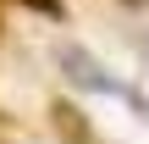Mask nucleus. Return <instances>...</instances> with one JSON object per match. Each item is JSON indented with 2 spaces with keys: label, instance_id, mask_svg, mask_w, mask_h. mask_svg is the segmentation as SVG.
<instances>
[{
  "label": "nucleus",
  "instance_id": "f257e3e1",
  "mask_svg": "<svg viewBox=\"0 0 149 144\" xmlns=\"http://www.w3.org/2000/svg\"><path fill=\"white\" fill-rule=\"evenodd\" d=\"M55 61H61V72H66V83H72V89H88V94H111V100H127L133 111H144V117H149V100L138 94V89H133V83L111 78V72H105V61H100V55H88L83 44H61V55H55Z\"/></svg>",
  "mask_w": 149,
  "mask_h": 144
},
{
  "label": "nucleus",
  "instance_id": "f03ea898",
  "mask_svg": "<svg viewBox=\"0 0 149 144\" xmlns=\"http://www.w3.org/2000/svg\"><path fill=\"white\" fill-rule=\"evenodd\" d=\"M72 144H100V139H94V128H88V133H83V139H72Z\"/></svg>",
  "mask_w": 149,
  "mask_h": 144
},
{
  "label": "nucleus",
  "instance_id": "7ed1b4c3",
  "mask_svg": "<svg viewBox=\"0 0 149 144\" xmlns=\"http://www.w3.org/2000/svg\"><path fill=\"white\" fill-rule=\"evenodd\" d=\"M144 55H149V39H144Z\"/></svg>",
  "mask_w": 149,
  "mask_h": 144
}]
</instances>
